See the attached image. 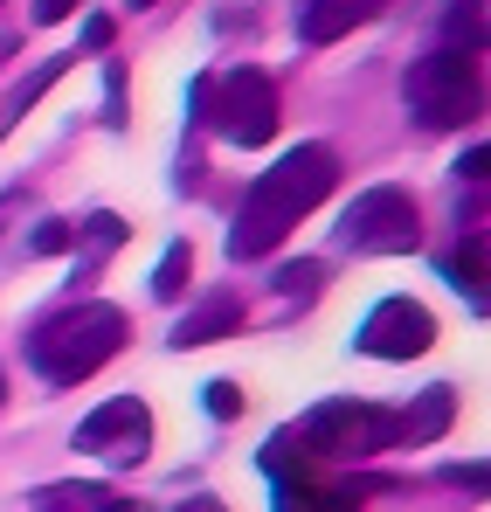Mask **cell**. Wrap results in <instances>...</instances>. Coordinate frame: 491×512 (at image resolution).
<instances>
[{"instance_id": "1", "label": "cell", "mask_w": 491, "mask_h": 512, "mask_svg": "<svg viewBox=\"0 0 491 512\" xmlns=\"http://www.w3.org/2000/svg\"><path fill=\"white\" fill-rule=\"evenodd\" d=\"M339 187V153L332 146H291L277 167H263L249 180L243 208H236V229H229V256L249 263V256H270L298 215H312Z\"/></svg>"}, {"instance_id": "11", "label": "cell", "mask_w": 491, "mask_h": 512, "mask_svg": "<svg viewBox=\"0 0 491 512\" xmlns=\"http://www.w3.org/2000/svg\"><path fill=\"white\" fill-rule=\"evenodd\" d=\"M374 0H298V42L326 49L339 35H353V21H367Z\"/></svg>"}, {"instance_id": "26", "label": "cell", "mask_w": 491, "mask_h": 512, "mask_svg": "<svg viewBox=\"0 0 491 512\" xmlns=\"http://www.w3.org/2000/svg\"><path fill=\"white\" fill-rule=\"evenodd\" d=\"M485 167H491V153H485V146H471V153L457 160V173H464V180H485Z\"/></svg>"}, {"instance_id": "19", "label": "cell", "mask_w": 491, "mask_h": 512, "mask_svg": "<svg viewBox=\"0 0 491 512\" xmlns=\"http://www.w3.org/2000/svg\"><path fill=\"white\" fill-rule=\"evenodd\" d=\"M201 402H208V416H215V423H236V416H243V388H236V381H208V388H201Z\"/></svg>"}, {"instance_id": "14", "label": "cell", "mask_w": 491, "mask_h": 512, "mask_svg": "<svg viewBox=\"0 0 491 512\" xmlns=\"http://www.w3.org/2000/svg\"><path fill=\"white\" fill-rule=\"evenodd\" d=\"M485 256H491V243H485V236H471L464 250L450 256V270H443V277H450V284H457L478 312H485Z\"/></svg>"}, {"instance_id": "17", "label": "cell", "mask_w": 491, "mask_h": 512, "mask_svg": "<svg viewBox=\"0 0 491 512\" xmlns=\"http://www.w3.org/2000/svg\"><path fill=\"white\" fill-rule=\"evenodd\" d=\"M187 277H194V250L187 243H166V256H160V270H153V298H180L187 291Z\"/></svg>"}, {"instance_id": "7", "label": "cell", "mask_w": 491, "mask_h": 512, "mask_svg": "<svg viewBox=\"0 0 491 512\" xmlns=\"http://www.w3.org/2000/svg\"><path fill=\"white\" fill-rule=\"evenodd\" d=\"M146 443H153V409H146L139 395H111V402H97V409L77 423V450H83V457L139 464Z\"/></svg>"}, {"instance_id": "6", "label": "cell", "mask_w": 491, "mask_h": 512, "mask_svg": "<svg viewBox=\"0 0 491 512\" xmlns=\"http://www.w3.org/2000/svg\"><path fill=\"white\" fill-rule=\"evenodd\" d=\"M298 443L312 457H374V450H395V416L374 402H319L298 423Z\"/></svg>"}, {"instance_id": "4", "label": "cell", "mask_w": 491, "mask_h": 512, "mask_svg": "<svg viewBox=\"0 0 491 512\" xmlns=\"http://www.w3.org/2000/svg\"><path fill=\"white\" fill-rule=\"evenodd\" d=\"M415 243H422V222H415L409 187H367L339 215V250H353V256H402Z\"/></svg>"}, {"instance_id": "2", "label": "cell", "mask_w": 491, "mask_h": 512, "mask_svg": "<svg viewBox=\"0 0 491 512\" xmlns=\"http://www.w3.org/2000/svg\"><path fill=\"white\" fill-rule=\"evenodd\" d=\"M118 346H125V312L118 305H70V312H49L28 333V367L56 388H77Z\"/></svg>"}, {"instance_id": "23", "label": "cell", "mask_w": 491, "mask_h": 512, "mask_svg": "<svg viewBox=\"0 0 491 512\" xmlns=\"http://www.w3.org/2000/svg\"><path fill=\"white\" fill-rule=\"evenodd\" d=\"M111 35H118L111 14H90V21H83V49H111Z\"/></svg>"}, {"instance_id": "10", "label": "cell", "mask_w": 491, "mask_h": 512, "mask_svg": "<svg viewBox=\"0 0 491 512\" xmlns=\"http://www.w3.org/2000/svg\"><path fill=\"white\" fill-rule=\"evenodd\" d=\"M450 423H457V388L436 381V388H422L409 409L395 416V443H436Z\"/></svg>"}, {"instance_id": "22", "label": "cell", "mask_w": 491, "mask_h": 512, "mask_svg": "<svg viewBox=\"0 0 491 512\" xmlns=\"http://www.w3.org/2000/svg\"><path fill=\"white\" fill-rule=\"evenodd\" d=\"M277 291H319V263H284L277 270Z\"/></svg>"}, {"instance_id": "5", "label": "cell", "mask_w": 491, "mask_h": 512, "mask_svg": "<svg viewBox=\"0 0 491 512\" xmlns=\"http://www.w3.org/2000/svg\"><path fill=\"white\" fill-rule=\"evenodd\" d=\"M208 125H215L222 139H236V146H270V139H277V84H270L256 63L215 77V84H208Z\"/></svg>"}, {"instance_id": "30", "label": "cell", "mask_w": 491, "mask_h": 512, "mask_svg": "<svg viewBox=\"0 0 491 512\" xmlns=\"http://www.w3.org/2000/svg\"><path fill=\"white\" fill-rule=\"evenodd\" d=\"M132 7H153V0H132Z\"/></svg>"}, {"instance_id": "12", "label": "cell", "mask_w": 491, "mask_h": 512, "mask_svg": "<svg viewBox=\"0 0 491 512\" xmlns=\"http://www.w3.org/2000/svg\"><path fill=\"white\" fill-rule=\"evenodd\" d=\"M270 512H360L353 492H339V485H312V478H284L277 485V499Z\"/></svg>"}, {"instance_id": "27", "label": "cell", "mask_w": 491, "mask_h": 512, "mask_svg": "<svg viewBox=\"0 0 491 512\" xmlns=\"http://www.w3.org/2000/svg\"><path fill=\"white\" fill-rule=\"evenodd\" d=\"M97 512H139V506H132V499H104Z\"/></svg>"}, {"instance_id": "29", "label": "cell", "mask_w": 491, "mask_h": 512, "mask_svg": "<svg viewBox=\"0 0 491 512\" xmlns=\"http://www.w3.org/2000/svg\"><path fill=\"white\" fill-rule=\"evenodd\" d=\"M0 402H7V367H0Z\"/></svg>"}, {"instance_id": "13", "label": "cell", "mask_w": 491, "mask_h": 512, "mask_svg": "<svg viewBox=\"0 0 491 512\" xmlns=\"http://www.w3.org/2000/svg\"><path fill=\"white\" fill-rule=\"evenodd\" d=\"M77 236H83V263H77L83 277L77 284H90V277L104 270V256L125 243V222H118V215H90V222H77Z\"/></svg>"}, {"instance_id": "15", "label": "cell", "mask_w": 491, "mask_h": 512, "mask_svg": "<svg viewBox=\"0 0 491 512\" xmlns=\"http://www.w3.org/2000/svg\"><path fill=\"white\" fill-rule=\"evenodd\" d=\"M263 471H270V485H284V478H305V471H312V450L298 443V429H277V436L263 443Z\"/></svg>"}, {"instance_id": "16", "label": "cell", "mask_w": 491, "mask_h": 512, "mask_svg": "<svg viewBox=\"0 0 491 512\" xmlns=\"http://www.w3.org/2000/svg\"><path fill=\"white\" fill-rule=\"evenodd\" d=\"M443 35H450V49L478 56V49H485V0H450V14H443Z\"/></svg>"}, {"instance_id": "20", "label": "cell", "mask_w": 491, "mask_h": 512, "mask_svg": "<svg viewBox=\"0 0 491 512\" xmlns=\"http://www.w3.org/2000/svg\"><path fill=\"white\" fill-rule=\"evenodd\" d=\"M70 243H77V222H42V229L28 236V250H35V256H63Z\"/></svg>"}, {"instance_id": "28", "label": "cell", "mask_w": 491, "mask_h": 512, "mask_svg": "<svg viewBox=\"0 0 491 512\" xmlns=\"http://www.w3.org/2000/svg\"><path fill=\"white\" fill-rule=\"evenodd\" d=\"M180 512H222V506H215V499H187Z\"/></svg>"}, {"instance_id": "21", "label": "cell", "mask_w": 491, "mask_h": 512, "mask_svg": "<svg viewBox=\"0 0 491 512\" xmlns=\"http://www.w3.org/2000/svg\"><path fill=\"white\" fill-rule=\"evenodd\" d=\"M56 77H63V56H49V63H42V70H35V77H28V84L14 90V111H28V104H35V97H42V90L56 84Z\"/></svg>"}, {"instance_id": "9", "label": "cell", "mask_w": 491, "mask_h": 512, "mask_svg": "<svg viewBox=\"0 0 491 512\" xmlns=\"http://www.w3.org/2000/svg\"><path fill=\"white\" fill-rule=\"evenodd\" d=\"M229 333H243V298H236V291H208V298L173 326V346L187 353V346H215V340H229Z\"/></svg>"}, {"instance_id": "24", "label": "cell", "mask_w": 491, "mask_h": 512, "mask_svg": "<svg viewBox=\"0 0 491 512\" xmlns=\"http://www.w3.org/2000/svg\"><path fill=\"white\" fill-rule=\"evenodd\" d=\"M443 478H450L457 492H485V464H478V457H471V464H450Z\"/></svg>"}, {"instance_id": "25", "label": "cell", "mask_w": 491, "mask_h": 512, "mask_svg": "<svg viewBox=\"0 0 491 512\" xmlns=\"http://www.w3.org/2000/svg\"><path fill=\"white\" fill-rule=\"evenodd\" d=\"M77 14V0H35V21L49 28V21H70Z\"/></svg>"}, {"instance_id": "3", "label": "cell", "mask_w": 491, "mask_h": 512, "mask_svg": "<svg viewBox=\"0 0 491 512\" xmlns=\"http://www.w3.org/2000/svg\"><path fill=\"white\" fill-rule=\"evenodd\" d=\"M402 97H409V111H415L422 132H457V125H471V118L485 111L478 56H464V49H436V56L409 63Z\"/></svg>"}, {"instance_id": "8", "label": "cell", "mask_w": 491, "mask_h": 512, "mask_svg": "<svg viewBox=\"0 0 491 512\" xmlns=\"http://www.w3.org/2000/svg\"><path fill=\"white\" fill-rule=\"evenodd\" d=\"M353 346L374 353V360H415V353L436 346V319H429L422 298H381L367 312V326L353 333Z\"/></svg>"}, {"instance_id": "18", "label": "cell", "mask_w": 491, "mask_h": 512, "mask_svg": "<svg viewBox=\"0 0 491 512\" xmlns=\"http://www.w3.org/2000/svg\"><path fill=\"white\" fill-rule=\"evenodd\" d=\"M111 499L104 485H49V492H35V512H97Z\"/></svg>"}]
</instances>
